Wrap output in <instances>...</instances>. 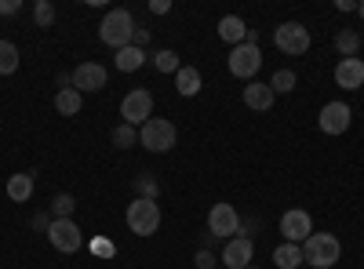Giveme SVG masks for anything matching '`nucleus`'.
<instances>
[{
    "mask_svg": "<svg viewBox=\"0 0 364 269\" xmlns=\"http://www.w3.org/2000/svg\"><path fill=\"white\" fill-rule=\"evenodd\" d=\"M135 29H139V26H135V15H132L128 8H113V11H106L102 22H99V40L120 51V48L132 44Z\"/></svg>",
    "mask_w": 364,
    "mask_h": 269,
    "instance_id": "obj_1",
    "label": "nucleus"
},
{
    "mask_svg": "<svg viewBox=\"0 0 364 269\" xmlns=\"http://www.w3.org/2000/svg\"><path fill=\"white\" fill-rule=\"evenodd\" d=\"M343 258V244L331 233H310V241L302 244V265L314 269H331Z\"/></svg>",
    "mask_w": 364,
    "mask_h": 269,
    "instance_id": "obj_2",
    "label": "nucleus"
},
{
    "mask_svg": "<svg viewBox=\"0 0 364 269\" xmlns=\"http://www.w3.org/2000/svg\"><path fill=\"white\" fill-rule=\"evenodd\" d=\"M175 138H178V128L171 121H164V116H149L139 128V146L149 149V153H168L175 146Z\"/></svg>",
    "mask_w": 364,
    "mask_h": 269,
    "instance_id": "obj_3",
    "label": "nucleus"
},
{
    "mask_svg": "<svg viewBox=\"0 0 364 269\" xmlns=\"http://www.w3.org/2000/svg\"><path fill=\"white\" fill-rule=\"evenodd\" d=\"M128 229L135 236H154L161 229V204L146 200V197H135L128 204Z\"/></svg>",
    "mask_w": 364,
    "mask_h": 269,
    "instance_id": "obj_4",
    "label": "nucleus"
},
{
    "mask_svg": "<svg viewBox=\"0 0 364 269\" xmlns=\"http://www.w3.org/2000/svg\"><path fill=\"white\" fill-rule=\"evenodd\" d=\"M226 66H230V73L237 77V80H255V73L262 70V51L255 48V44H237V48H230V55H226Z\"/></svg>",
    "mask_w": 364,
    "mask_h": 269,
    "instance_id": "obj_5",
    "label": "nucleus"
},
{
    "mask_svg": "<svg viewBox=\"0 0 364 269\" xmlns=\"http://www.w3.org/2000/svg\"><path fill=\"white\" fill-rule=\"evenodd\" d=\"M273 44H277V51L299 58L310 51V29L302 22H281L277 29H273Z\"/></svg>",
    "mask_w": 364,
    "mask_h": 269,
    "instance_id": "obj_6",
    "label": "nucleus"
},
{
    "mask_svg": "<svg viewBox=\"0 0 364 269\" xmlns=\"http://www.w3.org/2000/svg\"><path fill=\"white\" fill-rule=\"evenodd\" d=\"M48 241L55 251H63V255H77L84 248V233L73 219H51L48 226Z\"/></svg>",
    "mask_w": 364,
    "mask_h": 269,
    "instance_id": "obj_7",
    "label": "nucleus"
},
{
    "mask_svg": "<svg viewBox=\"0 0 364 269\" xmlns=\"http://www.w3.org/2000/svg\"><path fill=\"white\" fill-rule=\"evenodd\" d=\"M120 116H124V124L142 128L149 116H154V92H149V87H135V92H128L124 102H120Z\"/></svg>",
    "mask_w": 364,
    "mask_h": 269,
    "instance_id": "obj_8",
    "label": "nucleus"
},
{
    "mask_svg": "<svg viewBox=\"0 0 364 269\" xmlns=\"http://www.w3.org/2000/svg\"><path fill=\"white\" fill-rule=\"evenodd\" d=\"M208 233L211 236H223V241H233L240 236V215L233 204H211L208 212Z\"/></svg>",
    "mask_w": 364,
    "mask_h": 269,
    "instance_id": "obj_9",
    "label": "nucleus"
},
{
    "mask_svg": "<svg viewBox=\"0 0 364 269\" xmlns=\"http://www.w3.org/2000/svg\"><path fill=\"white\" fill-rule=\"evenodd\" d=\"M106 80H109V73H106L102 62H80V66L70 73V84L77 87L80 95H95V92H102Z\"/></svg>",
    "mask_w": 364,
    "mask_h": 269,
    "instance_id": "obj_10",
    "label": "nucleus"
},
{
    "mask_svg": "<svg viewBox=\"0 0 364 269\" xmlns=\"http://www.w3.org/2000/svg\"><path fill=\"white\" fill-rule=\"evenodd\" d=\"M310 233H314V219L302 212V207H291V212H284L281 215V236L288 244H306L310 241Z\"/></svg>",
    "mask_w": 364,
    "mask_h": 269,
    "instance_id": "obj_11",
    "label": "nucleus"
},
{
    "mask_svg": "<svg viewBox=\"0 0 364 269\" xmlns=\"http://www.w3.org/2000/svg\"><path fill=\"white\" fill-rule=\"evenodd\" d=\"M350 121H353V109H350L343 99L328 102V106L321 109V116H317V124H321L324 135H346V131H350Z\"/></svg>",
    "mask_w": 364,
    "mask_h": 269,
    "instance_id": "obj_12",
    "label": "nucleus"
},
{
    "mask_svg": "<svg viewBox=\"0 0 364 269\" xmlns=\"http://www.w3.org/2000/svg\"><path fill=\"white\" fill-rule=\"evenodd\" d=\"M252 258H255L252 236H233V241H226V248H223V262H226V269H248Z\"/></svg>",
    "mask_w": 364,
    "mask_h": 269,
    "instance_id": "obj_13",
    "label": "nucleus"
},
{
    "mask_svg": "<svg viewBox=\"0 0 364 269\" xmlns=\"http://www.w3.org/2000/svg\"><path fill=\"white\" fill-rule=\"evenodd\" d=\"M331 77L343 92H357V87H364V58H339Z\"/></svg>",
    "mask_w": 364,
    "mask_h": 269,
    "instance_id": "obj_14",
    "label": "nucleus"
},
{
    "mask_svg": "<svg viewBox=\"0 0 364 269\" xmlns=\"http://www.w3.org/2000/svg\"><path fill=\"white\" fill-rule=\"evenodd\" d=\"M273 102H277V95H273V87H269V84L252 80V84L245 87V106H248V109L266 113V109H273Z\"/></svg>",
    "mask_w": 364,
    "mask_h": 269,
    "instance_id": "obj_15",
    "label": "nucleus"
},
{
    "mask_svg": "<svg viewBox=\"0 0 364 269\" xmlns=\"http://www.w3.org/2000/svg\"><path fill=\"white\" fill-rule=\"evenodd\" d=\"M219 37H223L230 48L245 44V40H248V22L240 18V15H223V18H219Z\"/></svg>",
    "mask_w": 364,
    "mask_h": 269,
    "instance_id": "obj_16",
    "label": "nucleus"
},
{
    "mask_svg": "<svg viewBox=\"0 0 364 269\" xmlns=\"http://www.w3.org/2000/svg\"><path fill=\"white\" fill-rule=\"evenodd\" d=\"M33 190H37V178L29 171H18V175L8 178V200H15V204H26L33 197Z\"/></svg>",
    "mask_w": 364,
    "mask_h": 269,
    "instance_id": "obj_17",
    "label": "nucleus"
},
{
    "mask_svg": "<svg viewBox=\"0 0 364 269\" xmlns=\"http://www.w3.org/2000/svg\"><path fill=\"white\" fill-rule=\"evenodd\" d=\"M113 66H117L120 73H135V70H142V66H146V51H142V48H135V44L120 48V51L113 55Z\"/></svg>",
    "mask_w": 364,
    "mask_h": 269,
    "instance_id": "obj_18",
    "label": "nucleus"
},
{
    "mask_svg": "<svg viewBox=\"0 0 364 269\" xmlns=\"http://www.w3.org/2000/svg\"><path fill=\"white\" fill-rule=\"evenodd\" d=\"M200 70H193V66H182L178 73H175V92L182 95V99H193L197 92H200Z\"/></svg>",
    "mask_w": 364,
    "mask_h": 269,
    "instance_id": "obj_19",
    "label": "nucleus"
},
{
    "mask_svg": "<svg viewBox=\"0 0 364 269\" xmlns=\"http://www.w3.org/2000/svg\"><path fill=\"white\" fill-rule=\"evenodd\" d=\"M84 106V95L77 92V87H58V95H55V109L63 113V116H77Z\"/></svg>",
    "mask_w": 364,
    "mask_h": 269,
    "instance_id": "obj_20",
    "label": "nucleus"
},
{
    "mask_svg": "<svg viewBox=\"0 0 364 269\" xmlns=\"http://www.w3.org/2000/svg\"><path fill=\"white\" fill-rule=\"evenodd\" d=\"M273 262H277V269H299L302 265V248L284 241V244L273 248Z\"/></svg>",
    "mask_w": 364,
    "mask_h": 269,
    "instance_id": "obj_21",
    "label": "nucleus"
},
{
    "mask_svg": "<svg viewBox=\"0 0 364 269\" xmlns=\"http://www.w3.org/2000/svg\"><path fill=\"white\" fill-rule=\"evenodd\" d=\"M336 51L343 58H360V33L357 29H339L336 33Z\"/></svg>",
    "mask_w": 364,
    "mask_h": 269,
    "instance_id": "obj_22",
    "label": "nucleus"
},
{
    "mask_svg": "<svg viewBox=\"0 0 364 269\" xmlns=\"http://www.w3.org/2000/svg\"><path fill=\"white\" fill-rule=\"evenodd\" d=\"M18 48L11 44V40H0V77H11L15 70H18Z\"/></svg>",
    "mask_w": 364,
    "mask_h": 269,
    "instance_id": "obj_23",
    "label": "nucleus"
},
{
    "mask_svg": "<svg viewBox=\"0 0 364 269\" xmlns=\"http://www.w3.org/2000/svg\"><path fill=\"white\" fill-rule=\"evenodd\" d=\"M109 142H113L117 149H132V146H139V128H132V124H124V121H120V124L113 128Z\"/></svg>",
    "mask_w": 364,
    "mask_h": 269,
    "instance_id": "obj_24",
    "label": "nucleus"
},
{
    "mask_svg": "<svg viewBox=\"0 0 364 269\" xmlns=\"http://www.w3.org/2000/svg\"><path fill=\"white\" fill-rule=\"evenodd\" d=\"M154 66H157L161 73H178V70H182V58H178V51L161 48V51L154 55Z\"/></svg>",
    "mask_w": 364,
    "mask_h": 269,
    "instance_id": "obj_25",
    "label": "nucleus"
},
{
    "mask_svg": "<svg viewBox=\"0 0 364 269\" xmlns=\"http://www.w3.org/2000/svg\"><path fill=\"white\" fill-rule=\"evenodd\" d=\"M295 84H299V80H295V73H291V70H277V73L269 77L273 95H291V92H295Z\"/></svg>",
    "mask_w": 364,
    "mask_h": 269,
    "instance_id": "obj_26",
    "label": "nucleus"
},
{
    "mask_svg": "<svg viewBox=\"0 0 364 269\" xmlns=\"http://www.w3.org/2000/svg\"><path fill=\"white\" fill-rule=\"evenodd\" d=\"M33 22H37V29L55 26V4H51V0H37V4H33Z\"/></svg>",
    "mask_w": 364,
    "mask_h": 269,
    "instance_id": "obj_27",
    "label": "nucleus"
},
{
    "mask_svg": "<svg viewBox=\"0 0 364 269\" xmlns=\"http://www.w3.org/2000/svg\"><path fill=\"white\" fill-rule=\"evenodd\" d=\"M73 207H77V200L70 193H58L51 200V219H73Z\"/></svg>",
    "mask_w": 364,
    "mask_h": 269,
    "instance_id": "obj_28",
    "label": "nucleus"
},
{
    "mask_svg": "<svg viewBox=\"0 0 364 269\" xmlns=\"http://www.w3.org/2000/svg\"><path fill=\"white\" fill-rule=\"evenodd\" d=\"M135 186H139V197H146V200H157V193H161L157 190V178H149V175H142Z\"/></svg>",
    "mask_w": 364,
    "mask_h": 269,
    "instance_id": "obj_29",
    "label": "nucleus"
},
{
    "mask_svg": "<svg viewBox=\"0 0 364 269\" xmlns=\"http://www.w3.org/2000/svg\"><path fill=\"white\" fill-rule=\"evenodd\" d=\"M193 262H197V269H215V265H211L215 258H211V251H208V248H200V251L193 255Z\"/></svg>",
    "mask_w": 364,
    "mask_h": 269,
    "instance_id": "obj_30",
    "label": "nucleus"
},
{
    "mask_svg": "<svg viewBox=\"0 0 364 269\" xmlns=\"http://www.w3.org/2000/svg\"><path fill=\"white\" fill-rule=\"evenodd\" d=\"M149 11H154V15H168L171 11V0H149Z\"/></svg>",
    "mask_w": 364,
    "mask_h": 269,
    "instance_id": "obj_31",
    "label": "nucleus"
},
{
    "mask_svg": "<svg viewBox=\"0 0 364 269\" xmlns=\"http://www.w3.org/2000/svg\"><path fill=\"white\" fill-rule=\"evenodd\" d=\"M18 11H22L18 0H0V15H18Z\"/></svg>",
    "mask_w": 364,
    "mask_h": 269,
    "instance_id": "obj_32",
    "label": "nucleus"
},
{
    "mask_svg": "<svg viewBox=\"0 0 364 269\" xmlns=\"http://www.w3.org/2000/svg\"><path fill=\"white\" fill-rule=\"evenodd\" d=\"M132 44L146 51V44H149V29H135V37H132Z\"/></svg>",
    "mask_w": 364,
    "mask_h": 269,
    "instance_id": "obj_33",
    "label": "nucleus"
},
{
    "mask_svg": "<svg viewBox=\"0 0 364 269\" xmlns=\"http://www.w3.org/2000/svg\"><path fill=\"white\" fill-rule=\"evenodd\" d=\"M48 226H51V212H48V215H44V212L33 215V229H44V233H48Z\"/></svg>",
    "mask_w": 364,
    "mask_h": 269,
    "instance_id": "obj_34",
    "label": "nucleus"
},
{
    "mask_svg": "<svg viewBox=\"0 0 364 269\" xmlns=\"http://www.w3.org/2000/svg\"><path fill=\"white\" fill-rule=\"evenodd\" d=\"M357 15H360V18H364V0H360V4H357Z\"/></svg>",
    "mask_w": 364,
    "mask_h": 269,
    "instance_id": "obj_35",
    "label": "nucleus"
},
{
    "mask_svg": "<svg viewBox=\"0 0 364 269\" xmlns=\"http://www.w3.org/2000/svg\"><path fill=\"white\" fill-rule=\"evenodd\" d=\"M215 269H226V265H215Z\"/></svg>",
    "mask_w": 364,
    "mask_h": 269,
    "instance_id": "obj_36",
    "label": "nucleus"
},
{
    "mask_svg": "<svg viewBox=\"0 0 364 269\" xmlns=\"http://www.w3.org/2000/svg\"><path fill=\"white\" fill-rule=\"evenodd\" d=\"M248 269H255V265H248Z\"/></svg>",
    "mask_w": 364,
    "mask_h": 269,
    "instance_id": "obj_37",
    "label": "nucleus"
}]
</instances>
